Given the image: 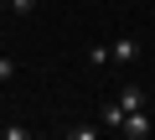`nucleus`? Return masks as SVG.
<instances>
[{"label": "nucleus", "instance_id": "nucleus-7", "mask_svg": "<svg viewBox=\"0 0 155 140\" xmlns=\"http://www.w3.org/2000/svg\"><path fill=\"white\" fill-rule=\"evenodd\" d=\"M16 78V57H5V52H0V83H11Z\"/></svg>", "mask_w": 155, "mask_h": 140}, {"label": "nucleus", "instance_id": "nucleus-6", "mask_svg": "<svg viewBox=\"0 0 155 140\" xmlns=\"http://www.w3.org/2000/svg\"><path fill=\"white\" fill-rule=\"evenodd\" d=\"M67 135H72V140H98V135H104V130H98V125H72V130H67Z\"/></svg>", "mask_w": 155, "mask_h": 140}, {"label": "nucleus", "instance_id": "nucleus-5", "mask_svg": "<svg viewBox=\"0 0 155 140\" xmlns=\"http://www.w3.org/2000/svg\"><path fill=\"white\" fill-rule=\"evenodd\" d=\"M36 5H41V0H5V11H11V16H21V21H26V16H36Z\"/></svg>", "mask_w": 155, "mask_h": 140}, {"label": "nucleus", "instance_id": "nucleus-1", "mask_svg": "<svg viewBox=\"0 0 155 140\" xmlns=\"http://www.w3.org/2000/svg\"><path fill=\"white\" fill-rule=\"evenodd\" d=\"M109 62H119V67H134V62H140V42H134V36H114V47H109Z\"/></svg>", "mask_w": 155, "mask_h": 140}, {"label": "nucleus", "instance_id": "nucleus-2", "mask_svg": "<svg viewBox=\"0 0 155 140\" xmlns=\"http://www.w3.org/2000/svg\"><path fill=\"white\" fill-rule=\"evenodd\" d=\"M155 125H150V109H129L124 114V125H119V135H129V140H145Z\"/></svg>", "mask_w": 155, "mask_h": 140}, {"label": "nucleus", "instance_id": "nucleus-4", "mask_svg": "<svg viewBox=\"0 0 155 140\" xmlns=\"http://www.w3.org/2000/svg\"><path fill=\"white\" fill-rule=\"evenodd\" d=\"M124 114H129V109H124V104H119V99H109V104H104V114H98V125H104V130H114V135H119V125H124Z\"/></svg>", "mask_w": 155, "mask_h": 140}, {"label": "nucleus", "instance_id": "nucleus-9", "mask_svg": "<svg viewBox=\"0 0 155 140\" xmlns=\"http://www.w3.org/2000/svg\"><path fill=\"white\" fill-rule=\"evenodd\" d=\"M88 62H98V67H104V62H109V47H104V42H93V47H88Z\"/></svg>", "mask_w": 155, "mask_h": 140}, {"label": "nucleus", "instance_id": "nucleus-3", "mask_svg": "<svg viewBox=\"0 0 155 140\" xmlns=\"http://www.w3.org/2000/svg\"><path fill=\"white\" fill-rule=\"evenodd\" d=\"M114 99H119V104H124V109H145V104H150V94H145V88H140V83H124V88H119V94H114Z\"/></svg>", "mask_w": 155, "mask_h": 140}, {"label": "nucleus", "instance_id": "nucleus-8", "mask_svg": "<svg viewBox=\"0 0 155 140\" xmlns=\"http://www.w3.org/2000/svg\"><path fill=\"white\" fill-rule=\"evenodd\" d=\"M0 140H26V125H0Z\"/></svg>", "mask_w": 155, "mask_h": 140}]
</instances>
